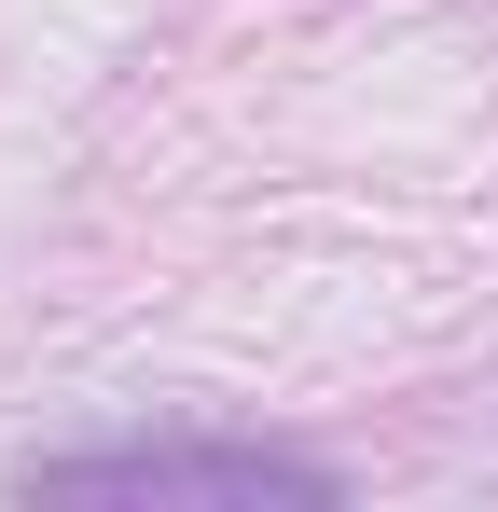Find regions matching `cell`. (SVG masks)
<instances>
[{
    "label": "cell",
    "mask_w": 498,
    "mask_h": 512,
    "mask_svg": "<svg viewBox=\"0 0 498 512\" xmlns=\"http://www.w3.org/2000/svg\"><path fill=\"white\" fill-rule=\"evenodd\" d=\"M28 499H153V512H180V499H194V512L291 499V512H319L332 471H319V457H277V443H97V457H42Z\"/></svg>",
    "instance_id": "obj_1"
}]
</instances>
